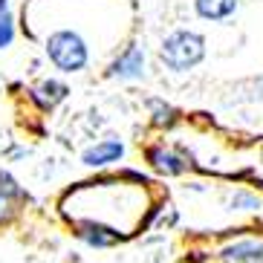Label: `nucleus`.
Here are the masks:
<instances>
[{"label":"nucleus","instance_id":"1","mask_svg":"<svg viewBox=\"0 0 263 263\" xmlns=\"http://www.w3.org/2000/svg\"><path fill=\"white\" fill-rule=\"evenodd\" d=\"M205 58V38L200 32L191 29H177L159 47V61L174 72H188Z\"/></svg>","mask_w":263,"mask_h":263},{"label":"nucleus","instance_id":"2","mask_svg":"<svg viewBox=\"0 0 263 263\" xmlns=\"http://www.w3.org/2000/svg\"><path fill=\"white\" fill-rule=\"evenodd\" d=\"M47 55L61 72H81L90 64V47L87 41L72 29H58L47 38Z\"/></svg>","mask_w":263,"mask_h":263},{"label":"nucleus","instance_id":"3","mask_svg":"<svg viewBox=\"0 0 263 263\" xmlns=\"http://www.w3.org/2000/svg\"><path fill=\"white\" fill-rule=\"evenodd\" d=\"M142 76H145V49L142 47H127L116 61L110 64V78L136 81Z\"/></svg>","mask_w":263,"mask_h":263},{"label":"nucleus","instance_id":"4","mask_svg":"<svg viewBox=\"0 0 263 263\" xmlns=\"http://www.w3.org/2000/svg\"><path fill=\"white\" fill-rule=\"evenodd\" d=\"M122 156H124V145L119 139H101L81 154V162H84L87 168H104V165L119 162Z\"/></svg>","mask_w":263,"mask_h":263},{"label":"nucleus","instance_id":"5","mask_svg":"<svg viewBox=\"0 0 263 263\" xmlns=\"http://www.w3.org/2000/svg\"><path fill=\"white\" fill-rule=\"evenodd\" d=\"M226 263H263V240L260 237H243L234 240L220 252Z\"/></svg>","mask_w":263,"mask_h":263},{"label":"nucleus","instance_id":"6","mask_svg":"<svg viewBox=\"0 0 263 263\" xmlns=\"http://www.w3.org/2000/svg\"><path fill=\"white\" fill-rule=\"evenodd\" d=\"M78 237L84 240L87 246L107 249L119 240V232H113L110 226L99 223V220H84V223H78Z\"/></svg>","mask_w":263,"mask_h":263},{"label":"nucleus","instance_id":"7","mask_svg":"<svg viewBox=\"0 0 263 263\" xmlns=\"http://www.w3.org/2000/svg\"><path fill=\"white\" fill-rule=\"evenodd\" d=\"M147 162H151L154 171H159L165 177H177V174H182L188 168V162L182 156L174 154V151H165V147H151L147 151Z\"/></svg>","mask_w":263,"mask_h":263},{"label":"nucleus","instance_id":"8","mask_svg":"<svg viewBox=\"0 0 263 263\" xmlns=\"http://www.w3.org/2000/svg\"><path fill=\"white\" fill-rule=\"evenodd\" d=\"M194 9L202 21H226L237 12V0H194Z\"/></svg>","mask_w":263,"mask_h":263},{"label":"nucleus","instance_id":"9","mask_svg":"<svg viewBox=\"0 0 263 263\" xmlns=\"http://www.w3.org/2000/svg\"><path fill=\"white\" fill-rule=\"evenodd\" d=\"M67 93H70V87L61 84V81H55V78H49V81H41V84L32 90V96H35V101H38L41 107H55L58 101L67 99Z\"/></svg>","mask_w":263,"mask_h":263},{"label":"nucleus","instance_id":"10","mask_svg":"<svg viewBox=\"0 0 263 263\" xmlns=\"http://www.w3.org/2000/svg\"><path fill=\"white\" fill-rule=\"evenodd\" d=\"M15 41V21H12V9L9 0H0V49H6Z\"/></svg>","mask_w":263,"mask_h":263},{"label":"nucleus","instance_id":"11","mask_svg":"<svg viewBox=\"0 0 263 263\" xmlns=\"http://www.w3.org/2000/svg\"><path fill=\"white\" fill-rule=\"evenodd\" d=\"M229 205H232V211H260L263 202L257 194L252 191H234L232 200H229Z\"/></svg>","mask_w":263,"mask_h":263}]
</instances>
